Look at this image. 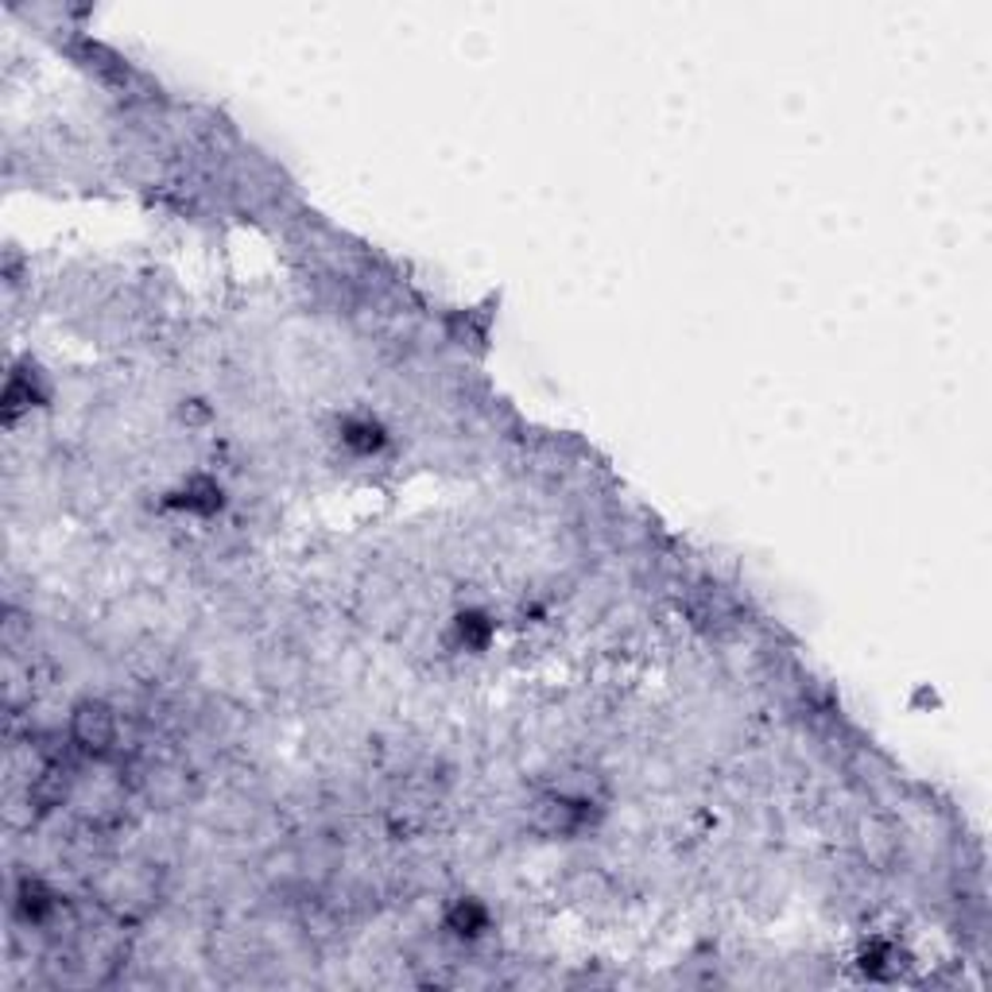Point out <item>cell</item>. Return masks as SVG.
Returning a JSON list of instances; mask_svg holds the SVG:
<instances>
[{
	"label": "cell",
	"instance_id": "obj_5",
	"mask_svg": "<svg viewBox=\"0 0 992 992\" xmlns=\"http://www.w3.org/2000/svg\"><path fill=\"white\" fill-rule=\"evenodd\" d=\"M493 632H496L493 616L482 613V609H466V613H458V616H454V624H450V636H454V644H458L461 652H485V648H489V640H493Z\"/></svg>",
	"mask_w": 992,
	"mask_h": 992
},
{
	"label": "cell",
	"instance_id": "obj_2",
	"mask_svg": "<svg viewBox=\"0 0 992 992\" xmlns=\"http://www.w3.org/2000/svg\"><path fill=\"white\" fill-rule=\"evenodd\" d=\"M171 508H178V512H191V516H217V512H222V504H225V493H222V485L214 482V477H206V474H198V477H191V482H183V489L178 493H171Z\"/></svg>",
	"mask_w": 992,
	"mask_h": 992
},
{
	"label": "cell",
	"instance_id": "obj_4",
	"mask_svg": "<svg viewBox=\"0 0 992 992\" xmlns=\"http://www.w3.org/2000/svg\"><path fill=\"white\" fill-rule=\"evenodd\" d=\"M338 438H341V446H346V450H353V454H361V458H364V454L385 450L388 430L380 427L372 415H349V419H341Z\"/></svg>",
	"mask_w": 992,
	"mask_h": 992
},
{
	"label": "cell",
	"instance_id": "obj_6",
	"mask_svg": "<svg viewBox=\"0 0 992 992\" xmlns=\"http://www.w3.org/2000/svg\"><path fill=\"white\" fill-rule=\"evenodd\" d=\"M860 970L868 973V978H896V946L892 942H868V950L860 954Z\"/></svg>",
	"mask_w": 992,
	"mask_h": 992
},
{
	"label": "cell",
	"instance_id": "obj_1",
	"mask_svg": "<svg viewBox=\"0 0 992 992\" xmlns=\"http://www.w3.org/2000/svg\"><path fill=\"white\" fill-rule=\"evenodd\" d=\"M120 737V718L113 706L97 702V698H86V702L75 706L70 713V741L82 748L86 756H109L117 748Z\"/></svg>",
	"mask_w": 992,
	"mask_h": 992
},
{
	"label": "cell",
	"instance_id": "obj_3",
	"mask_svg": "<svg viewBox=\"0 0 992 992\" xmlns=\"http://www.w3.org/2000/svg\"><path fill=\"white\" fill-rule=\"evenodd\" d=\"M442 926L454 934V938L474 942V938H482V934L489 931V907H485L482 899H474V896H461V899H454V904L446 907Z\"/></svg>",
	"mask_w": 992,
	"mask_h": 992
}]
</instances>
